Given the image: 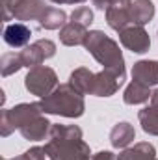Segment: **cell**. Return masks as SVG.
Masks as SVG:
<instances>
[{
    "label": "cell",
    "instance_id": "6da1fadb",
    "mask_svg": "<svg viewBox=\"0 0 158 160\" xmlns=\"http://www.w3.org/2000/svg\"><path fill=\"white\" fill-rule=\"evenodd\" d=\"M39 102L19 104L11 110L2 112V136H7L11 130L19 128L26 140H43L48 130V121L43 118Z\"/></svg>",
    "mask_w": 158,
    "mask_h": 160
},
{
    "label": "cell",
    "instance_id": "7a4b0ae2",
    "mask_svg": "<svg viewBox=\"0 0 158 160\" xmlns=\"http://www.w3.org/2000/svg\"><path fill=\"white\" fill-rule=\"evenodd\" d=\"M45 149L50 160H89V147L82 142L78 127L54 125Z\"/></svg>",
    "mask_w": 158,
    "mask_h": 160
},
{
    "label": "cell",
    "instance_id": "3957f363",
    "mask_svg": "<svg viewBox=\"0 0 158 160\" xmlns=\"http://www.w3.org/2000/svg\"><path fill=\"white\" fill-rule=\"evenodd\" d=\"M123 77H119L112 71H102L99 75L89 73L87 69L80 67L71 75V86L84 93H91V95H99V97H110L112 93H116L119 89V86L123 84Z\"/></svg>",
    "mask_w": 158,
    "mask_h": 160
},
{
    "label": "cell",
    "instance_id": "277c9868",
    "mask_svg": "<svg viewBox=\"0 0 158 160\" xmlns=\"http://www.w3.org/2000/svg\"><path fill=\"white\" fill-rule=\"evenodd\" d=\"M84 47L95 56L97 62H101L106 71H112L119 77L125 78V62H123V54L119 50L117 43L114 39H110L106 34L95 30V32H89L86 36L84 41Z\"/></svg>",
    "mask_w": 158,
    "mask_h": 160
},
{
    "label": "cell",
    "instance_id": "5b68a950",
    "mask_svg": "<svg viewBox=\"0 0 158 160\" xmlns=\"http://www.w3.org/2000/svg\"><path fill=\"white\" fill-rule=\"evenodd\" d=\"M45 114H60L65 118H78L84 114V99L71 84L56 88L50 95L43 97L39 102Z\"/></svg>",
    "mask_w": 158,
    "mask_h": 160
},
{
    "label": "cell",
    "instance_id": "8992f818",
    "mask_svg": "<svg viewBox=\"0 0 158 160\" xmlns=\"http://www.w3.org/2000/svg\"><path fill=\"white\" fill-rule=\"evenodd\" d=\"M26 89L37 97H47L52 93V89L56 88L58 78H56V73L50 69V67H45V65H37L34 67L28 75H26Z\"/></svg>",
    "mask_w": 158,
    "mask_h": 160
},
{
    "label": "cell",
    "instance_id": "52a82bcc",
    "mask_svg": "<svg viewBox=\"0 0 158 160\" xmlns=\"http://www.w3.org/2000/svg\"><path fill=\"white\" fill-rule=\"evenodd\" d=\"M56 52V45L48 39H41V41H36L34 45L26 47L19 58H21V63L22 67H37L41 65V62H45L47 58H52Z\"/></svg>",
    "mask_w": 158,
    "mask_h": 160
},
{
    "label": "cell",
    "instance_id": "ba28073f",
    "mask_svg": "<svg viewBox=\"0 0 158 160\" xmlns=\"http://www.w3.org/2000/svg\"><path fill=\"white\" fill-rule=\"evenodd\" d=\"M123 6L132 26H143L155 15V6L151 0H125Z\"/></svg>",
    "mask_w": 158,
    "mask_h": 160
},
{
    "label": "cell",
    "instance_id": "9c48e42d",
    "mask_svg": "<svg viewBox=\"0 0 158 160\" xmlns=\"http://www.w3.org/2000/svg\"><path fill=\"white\" fill-rule=\"evenodd\" d=\"M119 38H121V43L126 48H130L132 52H138V54L147 52L149 45H151L147 32L141 26H126V28L119 30Z\"/></svg>",
    "mask_w": 158,
    "mask_h": 160
},
{
    "label": "cell",
    "instance_id": "30bf717a",
    "mask_svg": "<svg viewBox=\"0 0 158 160\" xmlns=\"http://www.w3.org/2000/svg\"><path fill=\"white\" fill-rule=\"evenodd\" d=\"M30 36H32L30 28L24 26L22 22H13V24H7L4 28V41L13 48L24 47L30 41Z\"/></svg>",
    "mask_w": 158,
    "mask_h": 160
},
{
    "label": "cell",
    "instance_id": "8fae6325",
    "mask_svg": "<svg viewBox=\"0 0 158 160\" xmlns=\"http://www.w3.org/2000/svg\"><path fill=\"white\" fill-rule=\"evenodd\" d=\"M132 77L136 82L145 86H153L158 82V62H138L132 69Z\"/></svg>",
    "mask_w": 158,
    "mask_h": 160
},
{
    "label": "cell",
    "instance_id": "7c38bea8",
    "mask_svg": "<svg viewBox=\"0 0 158 160\" xmlns=\"http://www.w3.org/2000/svg\"><path fill=\"white\" fill-rule=\"evenodd\" d=\"M86 36H87V32H86V26H82L78 22H67V24H63V30H62V34H60V39L63 45H69V47H73V45H82L84 41H86Z\"/></svg>",
    "mask_w": 158,
    "mask_h": 160
},
{
    "label": "cell",
    "instance_id": "4fadbf2b",
    "mask_svg": "<svg viewBox=\"0 0 158 160\" xmlns=\"http://www.w3.org/2000/svg\"><path fill=\"white\" fill-rule=\"evenodd\" d=\"M156 151L151 143H138L119 155L117 160H155Z\"/></svg>",
    "mask_w": 158,
    "mask_h": 160
},
{
    "label": "cell",
    "instance_id": "5bb4252c",
    "mask_svg": "<svg viewBox=\"0 0 158 160\" xmlns=\"http://www.w3.org/2000/svg\"><path fill=\"white\" fill-rule=\"evenodd\" d=\"M151 97V91H149V86L141 84V82H132L126 91H125V102L126 104H140V102H145L149 101Z\"/></svg>",
    "mask_w": 158,
    "mask_h": 160
},
{
    "label": "cell",
    "instance_id": "9a60e30c",
    "mask_svg": "<svg viewBox=\"0 0 158 160\" xmlns=\"http://www.w3.org/2000/svg\"><path fill=\"white\" fill-rule=\"evenodd\" d=\"M112 145L114 147H126L132 140H134V128L128 123H119L114 127L112 134H110Z\"/></svg>",
    "mask_w": 158,
    "mask_h": 160
},
{
    "label": "cell",
    "instance_id": "2e32d148",
    "mask_svg": "<svg viewBox=\"0 0 158 160\" xmlns=\"http://www.w3.org/2000/svg\"><path fill=\"white\" fill-rule=\"evenodd\" d=\"M140 121H141V127L145 132L158 136V112H153L151 108H145L140 112Z\"/></svg>",
    "mask_w": 158,
    "mask_h": 160
},
{
    "label": "cell",
    "instance_id": "e0dca14e",
    "mask_svg": "<svg viewBox=\"0 0 158 160\" xmlns=\"http://www.w3.org/2000/svg\"><path fill=\"white\" fill-rule=\"evenodd\" d=\"M21 67H22V63H21L19 54L9 52V54H4V56H2V75H4V77H9L11 73L19 71Z\"/></svg>",
    "mask_w": 158,
    "mask_h": 160
},
{
    "label": "cell",
    "instance_id": "ac0fdd59",
    "mask_svg": "<svg viewBox=\"0 0 158 160\" xmlns=\"http://www.w3.org/2000/svg\"><path fill=\"white\" fill-rule=\"evenodd\" d=\"M71 21H73V22H78V24H82V26L87 28V26L91 24V21H93V13H91L89 8H78V9L73 11Z\"/></svg>",
    "mask_w": 158,
    "mask_h": 160
},
{
    "label": "cell",
    "instance_id": "d6986e66",
    "mask_svg": "<svg viewBox=\"0 0 158 160\" xmlns=\"http://www.w3.org/2000/svg\"><path fill=\"white\" fill-rule=\"evenodd\" d=\"M6 160H50V157H48L45 147H34V149L26 151L24 155H21L17 158H6Z\"/></svg>",
    "mask_w": 158,
    "mask_h": 160
},
{
    "label": "cell",
    "instance_id": "ffe728a7",
    "mask_svg": "<svg viewBox=\"0 0 158 160\" xmlns=\"http://www.w3.org/2000/svg\"><path fill=\"white\" fill-rule=\"evenodd\" d=\"M95 2V6L97 8H101V9H108V8H112V6H116V4H119V2H123V0H93Z\"/></svg>",
    "mask_w": 158,
    "mask_h": 160
},
{
    "label": "cell",
    "instance_id": "44dd1931",
    "mask_svg": "<svg viewBox=\"0 0 158 160\" xmlns=\"http://www.w3.org/2000/svg\"><path fill=\"white\" fill-rule=\"evenodd\" d=\"M91 160H116V158H114V155L110 151H101V153H97Z\"/></svg>",
    "mask_w": 158,
    "mask_h": 160
},
{
    "label": "cell",
    "instance_id": "7402d4cb",
    "mask_svg": "<svg viewBox=\"0 0 158 160\" xmlns=\"http://www.w3.org/2000/svg\"><path fill=\"white\" fill-rule=\"evenodd\" d=\"M153 112H158V89L151 95V106H149Z\"/></svg>",
    "mask_w": 158,
    "mask_h": 160
},
{
    "label": "cell",
    "instance_id": "603a6c76",
    "mask_svg": "<svg viewBox=\"0 0 158 160\" xmlns=\"http://www.w3.org/2000/svg\"><path fill=\"white\" fill-rule=\"evenodd\" d=\"M56 4H75V2H84V0H52Z\"/></svg>",
    "mask_w": 158,
    "mask_h": 160
},
{
    "label": "cell",
    "instance_id": "cb8c5ba5",
    "mask_svg": "<svg viewBox=\"0 0 158 160\" xmlns=\"http://www.w3.org/2000/svg\"><path fill=\"white\" fill-rule=\"evenodd\" d=\"M155 160H158V158H155Z\"/></svg>",
    "mask_w": 158,
    "mask_h": 160
}]
</instances>
